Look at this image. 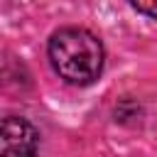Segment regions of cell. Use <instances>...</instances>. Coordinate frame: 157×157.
Wrapping results in <instances>:
<instances>
[{
    "label": "cell",
    "mask_w": 157,
    "mask_h": 157,
    "mask_svg": "<svg viewBox=\"0 0 157 157\" xmlns=\"http://www.w3.org/2000/svg\"><path fill=\"white\" fill-rule=\"evenodd\" d=\"M49 61L59 78L74 86L93 83L103 71V44L83 27H64L49 39Z\"/></svg>",
    "instance_id": "6da1fadb"
},
{
    "label": "cell",
    "mask_w": 157,
    "mask_h": 157,
    "mask_svg": "<svg viewBox=\"0 0 157 157\" xmlns=\"http://www.w3.org/2000/svg\"><path fill=\"white\" fill-rule=\"evenodd\" d=\"M39 132L20 115H7L0 128V157H37Z\"/></svg>",
    "instance_id": "7a4b0ae2"
},
{
    "label": "cell",
    "mask_w": 157,
    "mask_h": 157,
    "mask_svg": "<svg viewBox=\"0 0 157 157\" xmlns=\"http://www.w3.org/2000/svg\"><path fill=\"white\" fill-rule=\"evenodd\" d=\"M130 5L140 15H145L150 20H157V0H130Z\"/></svg>",
    "instance_id": "3957f363"
}]
</instances>
